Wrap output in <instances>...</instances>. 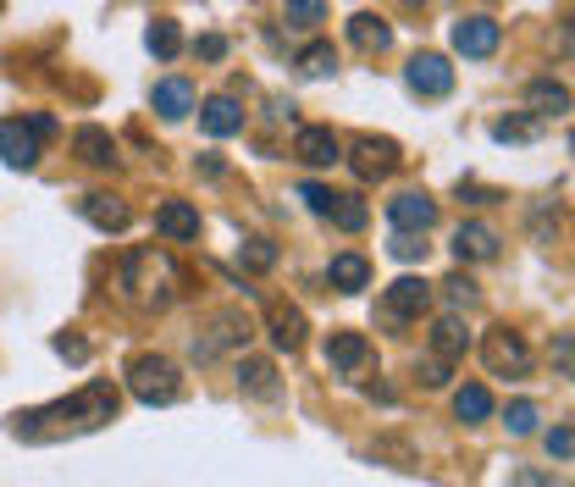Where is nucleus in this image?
I'll return each mask as SVG.
<instances>
[{
    "instance_id": "1",
    "label": "nucleus",
    "mask_w": 575,
    "mask_h": 487,
    "mask_svg": "<svg viewBox=\"0 0 575 487\" xmlns=\"http://www.w3.org/2000/svg\"><path fill=\"white\" fill-rule=\"evenodd\" d=\"M117 404L123 393L111 382H89L78 388L73 399H56V404H40V410H18L12 415V437L23 443H56V437H84V432H100L117 421Z\"/></svg>"
},
{
    "instance_id": "2",
    "label": "nucleus",
    "mask_w": 575,
    "mask_h": 487,
    "mask_svg": "<svg viewBox=\"0 0 575 487\" xmlns=\"http://www.w3.org/2000/svg\"><path fill=\"white\" fill-rule=\"evenodd\" d=\"M117 288H123V299H128L134 310H167V305L178 299V288H183V272L172 266L167 250L139 244V250L123 255V266H117Z\"/></svg>"
},
{
    "instance_id": "3",
    "label": "nucleus",
    "mask_w": 575,
    "mask_h": 487,
    "mask_svg": "<svg viewBox=\"0 0 575 487\" xmlns=\"http://www.w3.org/2000/svg\"><path fill=\"white\" fill-rule=\"evenodd\" d=\"M128 393L139 399V404H178L183 399V371H178V360H167V354H134L128 360Z\"/></svg>"
},
{
    "instance_id": "4",
    "label": "nucleus",
    "mask_w": 575,
    "mask_h": 487,
    "mask_svg": "<svg viewBox=\"0 0 575 487\" xmlns=\"http://www.w3.org/2000/svg\"><path fill=\"white\" fill-rule=\"evenodd\" d=\"M426 310H432V288H426L420 277H398V283L382 288L376 321H382V327H409V321H420Z\"/></svg>"
},
{
    "instance_id": "5",
    "label": "nucleus",
    "mask_w": 575,
    "mask_h": 487,
    "mask_svg": "<svg viewBox=\"0 0 575 487\" xmlns=\"http://www.w3.org/2000/svg\"><path fill=\"white\" fill-rule=\"evenodd\" d=\"M481 360H487L492 377H525L531 371V343L520 332H509V327H492L481 338Z\"/></svg>"
},
{
    "instance_id": "6",
    "label": "nucleus",
    "mask_w": 575,
    "mask_h": 487,
    "mask_svg": "<svg viewBox=\"0 0 575 487\" xmlns=\"http://www.w3.org/2000/svg\"><path fill=\"white\" fill-rule=\"evenodd\" d=\"M0 161H7L12 172H29L40 167V128L12 117V123H0Z\"/></svg>"
},
{
    "instance_id": "7",
    "label": "nucleus",
    "mask_w": 575,
    "mask_h": 487,
    "mask_svg": "<svg viewBox=\"0 0 575 487\" xmlns=\"http://www.w3.org/2000/svg\"><path fill=\"white\" fill-rule=\"evenodd\" d=\"M404 84H409L415 95H426V100H443V95L454 89V67H448V56H437V51H420V56L404 67Z\"/></svg>"
},
{
    "instance_id": "8",
    "label": "nucleus",
    "mask_w": 575,
    "mask_h": 487,
    "mask_svg": "<svg viewBox=\"0 0 575 487\" xmlns=\"http://www.w3.org/2000/svg\"><path fill=\"white\" fill-rule=\"evenodd\" d=\"M349 167H354V178L360 183H376V178H393V167H398V145L393 139H354V150H349Z\"/></svg>"
},
{
    "instance_id": "9",
    "label": "nucleus",
    "mask_w": 575,
    "mask_h": 487,
    "mask_svg": "<svg viewBox=\"0 0 575 487\" xmlns=\"http://www.w3.org/2000/svg\"><path fill=\"white\" fill-rule=\"evenodd\" d=\"M387 222H393L398 233H432V227H437V200L420 194V189H404V194L387 200Z\"/></svg>"
},
{
    "instance_id": "10",
    "label": "nucleus",
    "mask_w": 575,
    "mask_h": 487,
    "mask_svg": "<svg viewBox=\"0 0 575 487\" xmlns=\"http://www.w3.org/2000/svg\"><path fill=\"white\" fill-rule=\"evenodd\" d=\"M227 343H249V316H244V310H222V316L211 321V332L194 338V354H200V360H216Z\"/></svg>"
},
{
    "instance_id": "11",
    "label": "nucleus",
    "mask_w": 575,
    "mask_h": 487,
    "mask_svg": "<svg viewBox=\"0 0 575 487\" xmlns=\"http://www.w3.org/2000/svg\"><path fill=\"white\" fill-rule=\"evenodd\" d=\"M454 51L470 56V62H487L498 51V23L492 18H459L454 23Z\"/></svg>"
},
{
    "instance_id": "12",
    "label": "nucleus",
    "mask_w": 575,
    "mask_h": 487,
    "mask_svg": "<svg viewBox=\"0 0 575 487\" xmlns=\"http://www.w3.org/2000/svg\"><path fill=\"white\" fill-rule=\"evenodd\" d=\"M266 332H271V343H277V349H288V354H294V349H305V332H310V327H305V310H299V305L271 299V305H266Z\"/></svg>"
},
{
    "instance_id": "13",
    "label": "nucleus",
    "mask_w": 575,
    "mask_h": 487,
    "mask_svg": "<svg viewBox=\"0 0 575 487\" xmlns=\"http://www.w3.org/2000/svg\"><path fill=\"white\" fill-rule=\"evenodd\" d=\"M200 128H205L211 139L244 134V106H238V95H211V100L200 106Z\"/></svg>"
},
{
    "instance_id": "14",
    "label": "nucleus",
    "mask_w": 575,
    "mask_h": 487,
    "mask_svg": "<svg viewBox=\"0 0 575 487\" xmlns=\"http://www.w3.org/2000/svg\"><path fill=\"white\" fill-rule=\"evenodd\" d=\"M156 233L172 239V244H189V239H200V211L189 200H161L156 205Z\"/></svg>"
},
{
    "instance_id": "15",
    "label": "nucleus",
    "mask_w": 575,
    "mask_h": 487,
    "mask_svg": "<svg viewBox=\"0 0 575 487\" xmlns=\"http://www.w3.org/2000/svg\"><path fill=\"white\" fill-rule=\"evenodd\" d=\"M294 156L305 167H332V161H343V145H338L332 128H299L294 134Z\"/></svg>"
},
{
    "instance_id": "16",
    "label": "nucleus",
    "mask_w": 575,
    "mask_h": 487,
    "mask_svg": "<svg viewBox=\"0 0 575 487\" xmlns=\"http://www.w3.org/2000/svg\"><path fill=\"white\" fill-rule=\"evenodd\" d=\"M498 227H487V222H459V233H454V255L459 261H498Z\"/></svg>"
},
{
    "instance_id": "17",
    "label": "nucleus",
    "mask_w": 575,
    "mask_h": 487,
    "mask_svg": "<svg viewBox=\"0 0 575 487\" xmlns=\"http://www.w3.org/2000/svg\"><path fill=\"white\" fill-rule=\"evenodd\" d=\"M73 150H78L84 167H95V172H111V167H117V139H111L106 128H95V123L73 134Z\"/></svg>"
},
{
    "instance_id": "18",
    "label": "nucleus",
    "mask_w": 575,
    "mask_h": 487,
    "mask_svg": "<svg viewBox=\"0 0 575 487\" xmlns=\"http://www.w3.org/2000/svg\"><path fill=\"white\" fill-rule=\"evenodd\" d=\"M365 360H371V343H365L360 332H332V338H327V366H332V371L354 377Z\"/></svg>"
},
{
    "instance_id": "19",
    "label": "nucleus",
    "mask_w": 575,
    "mask_h": 487,
    "mask_svg": "<svg viewBox=\"0 0 575 487\" xmlns=\"http://www.w3.org/2000/svg\"><path fill=\"white\" fill-rule=\"evenodd\" d=\"M327 283H332L338 294H360V288L371 283V261H365V255H354V250H343V255H332Z\"/></svg>"
},
{
    "instance_id": "20",
    "label": "nucleus",
    "mask_w": 575,
    "mask_h": 487,
    "mask_svg": "<svg viewBox=\"0 0 575 487\" xmlns=\"http://www.w3.org/2000/svg\"><path fill=\"white\" fill-rule=\"evenodd\" d=\"M150 106H156L167 123H183V117L194 112V89H189L183 78H161V84H156V95H150Z\"/></svg>"
},
{
    "instance_id": "21",
    "label": "nucleus",
    "mask_w": 575,
    "mask_h": 487,
    "mask_svg": "<svg viewBox=\"0 0 575 487\" xmlns=\"http://www.w3.org/2000/svg\"><path fill=\"white\" fill-rule=\"evenodd\" d=\"M78 211H84L100 233H123V227L134 222V211H128L123 200H111V194H84V205H78Z\"/></svg>"
},
{
    "instance_id": "22",
    "label": "nucleus",
    "mask_w": 575,
    "mask_h": 487,
    "mask_svg": "<svg viewBox=\"0 0 575 487\" xmlns=\"http://www.w3.org/2000/svg\"><path fill=\"white\" fill-rule=\"evenodd\" d=\"M349 40H354L365 56H382V51L393 45V29H387L382 18H371V12H354V18H349Z\"/></svg>"
},
{
    "instance_id": "23",
    "label": "nucleus",
    "mask_w": 575,
    "mask_h": 487,
    "mask_svg": "<svg viewBox=\"0 0 575 487\" xmlns=\"http://www.w3.org/2000/svg\"><path fill=\"white\" fill-rule=\"evenodd\" d=\"M525 106H531V117H558V112H569V89L553 84V78H531Z\"/></svg>"
},
{
    "instance_id": "24",
    "label": "nucleus",
    "mask_w": 575,
    "mask_h": 487,
    "mask_svg": "<svg viewBox=\"0 0 575 487\" xmlns=\"http://www.w3.org/2000/svg\"><path fill=\"white\" fill-rule=\"evenodd\" d=\"M465 349H470L465 321H459V316H443V321L432 327V354H437V360H459Z\"/></svg>"
},
{
    "instance_id": "25",
    "label": "nucleus",
    "mask_w": 575,
    "mask_h": 487,
    "mask_svg": "<svg viewBox=\"0 0 575 487\" xmlns=\"http://www.w3.org/2000/svg\"><path fill=\"white\" fill-rule=\"evenodd\" d=\"M238 388L249 399H277V366L271 360H238Z\"/></svg>"
},
{
    "instance_id": "26",
    "label": "nucleus",
    "mask_w": 575,
    "mask_h": 487,
    "mask_svg": "<svg viewBox=\"0 0 575 487\" xmlns=\"http://www.w3.org/2000/svg\"><path fill=\"white\" fill-rule=\"evenodd\" d=\"M454 415H459L465 426H481V421L492 415V393H487L481 382H465V388L454 393Z\"/></svg>"
},
{
    "instance_id": "27",
    "label": "nucleus",
    "mask_w": 575,
    "mask_h": 487,
    "mask_svg": "<svg viewBox=\"0 0 575 487\" xmlns=\"http://www.w3.org/2000/svg\"><path fill=\"white\" fill-rule=\"evenodd\" d=\"M145 45H150V56H156V62H172V56L183 51V34H178V23H172V18H156V23H150V34H145Z\"/></svg>"
},
{
    "instance_id": "28",
    "label": "nucleus",
    "mask_w": 575,
    "mask_h": 487,
    "mask_svg": "<svg viewBox=\"0 0 575 487\" xmlns=\"http://www.w3.org/2000/svg\"><path fill=\"white\" fill-rule=\"evenodd\" d=\"M536 134H542V117H503V123H492L498 145H531Z\"/></svg>"
},
{
    "instance_id": "29",
    "label": "nucleus",
    "mask_w": 575,
    "mask_h": 487,
    "mask_svg": "<svg viewBox=\"0 0 575 487\" xmlns=\"http://www.w3.org/2000/svg\"><path fill=\"white\" fill-rule=\"evenodd\" d=\"M327 216H332V222H338L343 233H360V227L371 222V211H365V200H360V194H338Z\"/></svg>"
},
{
    "instance_id": "30",
    "label": "nucleus",
    "mask_w": 575,
    "mask_h": 487,
    "mask_svg": "<svg viewBox=\"0 0 575 487\" xmlns=\"http://www.w3.org/2000/svg\"><path fill=\"white\" fill-rule=\"evenodd\" d=\"M338 67V51L327 45V40H316V45H305L299 51V73H310V78H327Z\"/></svg>"
},
{
    "instance_id": "31",
    "label": "nucleus",
    "mask_w": 575,
    "mask_h": 487,
    "mask_svg": "<svg viewBox=\"0 0 575 487\" xmlns=\"http://www.w3.org/2000/svg\"><path fill=\"white\" fill-rule=\"evenodd\" d=\"M238 266H244V272H271V266H277V244H271V239H244Z\"/></svg>"
},
{
    "instance_id": "32",
    "label": "nucleus",
    "mask_w": 575,
    "mask_h": 487,
    "mask_svg": "<svg viewBox=\"0 0 575 487\" xmlns=\"http://www.w3.org/2000/svg\"><path fill=\"white\" fill-rule=\"evenodd\" d=\"M536 421H542V415H536V404H531V399H514V404L503 410V426H509L514 437H531V432H536Z\"/></svg>"
},
{
    "instance_id": "33",
    "label": "nucleus",
    "mask_w": 575,
    "mask_h": 487,
    "mask_svg": "<svg viewBox=\"0 0 575 487\" xmlns=\"http://www.w3.org/2000/svg\"><path fill=\"white\" fill-rule=\"evenodd\" d=\"M288 23H294V29L327 23V0H288Z\"/></svg>"
},
{
    "instance_id": "34",
    "label": "nucleus",
    "mask_w": 575,
    "mask_h": 487,
    "mask_svg": "<svg viewBox=\"0 0 575 487\" xmlns=\"http://www.w3.org/2000/svg\"><path fill=\"white\" fill-rule=\"evenodd\" d=\"M443 299H448L454 310H470V305H476V283H470L465 272H454V277L443 283Z\"/></svg>"
},
{
    "instance_id": "35",
    "label": "nucleus",
    "mask_w": 575,
    "mask_h": 487,
    "mask_svg": "<svg viewBox=\"0 0 575 487\" xmlns=\"http://www.w3.org/2000/svg\"><path fill=\"white\" fill-rule=\"evenodd\" d=\"M542 448H547V459H575V426H553L542 437Z\"/></svg>"
},
{
    "instance_id": "36",
    "label": "nucleus",
    "mask_w": 575,
    "mask_h": 487,
    "mask_svg": "<svg viewBox=\"0 0 575 487\" xmlns=\"http://www.w3.org/2000/svg\"><path fill=\"white\" fill-rule=\"evenodd\" d=\"M509 487H564V476H553V470H542V465H520V470L509 476Z\"/></svg>"
},
{
    "instance_id": "37",
    "label": "nucleus",
    "mask_w": 575,
    "mask_h": 487,
    "mask_svg": "<svg viewBox=\"0 0 575 487\" xmlns=\"http://www.w3.org/2000/svg\"><path fill=\"white\" fill-rule=\"evenodd\" d=\"M299 200H305L316 216H327V211H332V200H338V189H327V183H299Z\"/></svg>"
},
{
    "instance_id": "38",
    "label": "nucleus",
    "mask_w": 575,
    "mask_h": 487,
    "mask_svg": "<svg viewBox=\"0 0 575 487\" xmlns=\"http://www.w3.org/2000/svg\"><path fill=\"white\" fill-rule=\"evenodd\" d=\"M553 371L558 377H575V332H558L553 338Z\"/></svg>"
},
{
    "instance_id": "39",
    "label": "nucleus",
    "mask_w": 575,
    "mask_h": 487,
    "mask_svg": "<svg viewBox=\"0 0 575 487\" xmlns=\"http://www.w3.org/2000/svg\"><path fill=\"white\" fill-rule=\"evenodd\" d=\"M387 250H393L398 261H420V255H426V244H420V233H398V227H393V244H387Z\"/></svg>"
},
{
    "instance_id": "40",
    "label": "nucleus",
    "mask_w": 575,
    "mask_h": 487,
    "mask_svg": "<svg viewBox=\"0 0 575 487\" xmlns=\"http://www.w3.org/2000/svg\"><path fill=\"white\" fill-rule=\"evenodd\" d=\"M448 371H454V360H437V354H426V360H420V382H426V388H443V382H448Z\"/></svg>"
},
{
    "instance_id": "41",
    "label": "nucleus",
    "mask_w": 575,
    "mask_h": 487,
    "mask_svg": "<svg viewBox=\"0 0 575 487\" xmlns=\"http://www.w3.org/2000/svg\"><path fill=\"white\" fill-rule=\"evenodd\" d=\"M56 354H67L73 366H84V360H89V343H84L78 332H62V338H56Z\"/></svg>"
},
{
    "instance_id": "42",
    "label": "nucleus",
    "mask_w": 575,
    "mask_h": 487,
    "mask_svg": "<svg viewBox=\"0 0 575 487\" xmlns=\"http://www.w3.org/2000/svg\"><path fill=\"white\" fill-rule=\"evenodd\" d=\"M194 51H200L205 62H222V56H227V40H222V34H205V40H194Z\"/></svg>"
},
{
    "instance_id": "43",
    "label": "nucleus",
    "mask_w": 575,
    "mask_h": 487,
    "mask_svg": "<svg viewBox=\"0 0 575 487\" xmlns=\"http://www.w3.org/2000/svg\"><path fill=\"white\" fill-rule=\"evenodd\" d=\"M459 200H470V205H492L498 194H492V189H476V183H459Z\"/></svg>"
},
{
    "instance_id": "44",
    "label": "nucleus",
    "mask_w": 575,
    "mask_h": 487,
    "mask_svg": "<svg viewBox=\"0 0 575 487\" xmlns=\"http://www.w3.org/2000/svg\"><path fill=\"white\" fill-rule=\"evenodd\" d=\"M29 123L40 128V139H51V134H56V117H45V112H40V117H29Z\"/></svg>"
},
{
    "instance_id": "45",
    "label": "nucleus",
    "mask_w": 575,
    "mask_h": 487,
    "mask_svg": "<svg viewBox=\"0 0 575 487\" xmlns=\"http://www.w3.org/2000/svg\"><path fill=\"white\" fill-rule=\"evenodd\" d=\"M569 150H575V134H569Z\"/></svg>"
},
{
    "instance_id": "46",
    "label": "nucleus",
    "mask_w": 575,
    "mask_h": 487,
    "mask_svg": "<svg viewBox=\"0 0 575 487\" xmlns=\"http://www.w3.org/2000/svg\"><path fill=\"white\" fill-rule=\"evenodd\" d=\"M409 7H415V0H409Z\"/></svg>"
}]
</instances>
